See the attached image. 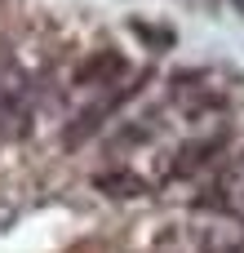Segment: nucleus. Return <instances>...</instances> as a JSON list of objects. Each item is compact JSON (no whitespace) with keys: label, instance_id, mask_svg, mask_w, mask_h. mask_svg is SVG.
<instances>
[{"label":"nucleus","instance_id":"1","mask_svg":"<svg viewBox=\"0 0 244 253\" xmlns=\"http://www.w3.org/2000/svg\"><path fill=\"white\" fill-rule=\"evenodd\" d=\"M227 147V138L222 133H209V138H191V142H182L178 151H173V160H169V178H196L218 151Z\"/></svg>","mask_w":244,"mask_h":253},{"label":"nucleus","instance_id":"2","mask_svg":"<svg viewBox=\"0 0 244 253\" xmlns=\"http://www.w3.org/2000/svg\"><path fill=\"white\" fill-rule=\"evenodd\" d=\"M93 187L102 191V196H111V200H138L142 191H147V182L133 173V169H98L93 173Z\"/></svg>","mask_w":244,"mask_h":253},{"label":"nucleus","instance_id":"3","mask_svg":"<svg viewBox=\"0 0 244 253\" xmlns=\"http://www.w3.org/2000/svg\"><path fill=\"white\" fill-rule=\"evenodd\" d=\"M124 71V58L116 53V49H107V53H89L80 67H76V80L80 84H93V80H116Z\"/></svg>","mask_w":244,"mask_h":253},{"label":"nucleus","instance_id":"4","mask_svg":"<svg viewBox=\"0 0 244 253\" xmlns=\"http://www.w3.org/2000/svg\"><path fill=\"white\" fill-rule=\"evenodd\" d=\"M111 107H116V102H93V107H84V111H80V116L62 129V142H67V147H80V142H84V138L102 125V116H107Z\"/></svg>","mask_w":244,"mask_h":253},{"label":"nucleus","instance_id":"5","mask_svg":"<svg viewBox=\"0 0 244 253\" xmlns=\"http://www.w3.org/2000/svg\"><path fill=\"white\" fill-rule=\"evenodd\" d=\"M236 253H244V249H236Z\"/></svg>","mask_w":244,"mask_h":253}]
</instances>
